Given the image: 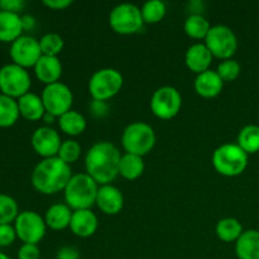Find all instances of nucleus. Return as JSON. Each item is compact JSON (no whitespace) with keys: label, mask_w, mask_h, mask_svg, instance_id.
<instances>
[{"label":"nucleus","mask_w":259,"mask_h":259,"mask_svg":"<svg viewBox=\"0 0 259 259\" xmlns=\"http://www.w3.org/2000/svg\"><path fill=\"white\" fill-rule=\"evenodd\" d=\"M121 154L115 144L101 141L93 144L85 156L86 174L99 185H110L119 176Z\"/></svg>","instance_id":"obj_1"},{"label":"nucleus","mask_w":259,"mask_h":259,"mask_svg":"<svg viewBox=\"0 0 259 259\" xmlns=\"http://www.w3.org/2000/svg\"><path fill=\"white\" fill-rule=\"evenodd\" d=\"M72 176L70 164L65 163L58 157H52L38 162L32 172L30 181L40 194L55 195L65 190Z\"/></svg>","instance_id":"obj_2"},{"label":"nucleus","mask_w":259,"mask_h":259,"mask_svg":"<svg viewBox=\"0 0 259 259\" xmlns=\"http://www.w3.org/2000/svg\"><path fill=\"white\" fill-rule=\"evenodd\" d=\"M99 185L88 174L73 175L63 190L65 204L72 211L89 210L96 204Z\"/></svg>","instance_id":"obj_3"},{"label":"nucleus","mask_w":259,"mask_h":259,"mask_svg":"<svg viewBox=\"0 0 259 259\" xmlns=\"http://www.w3.org/2000/svg\"><path fill=\"white\" fill-rule=\"evenodd\" d=\"M215 171L225 177H237L248 166V154L235 143H225L218 147L211 157Z\"/></svg>","instance_id":"obj_4"},{"label":"nucleus","mask_w":259,"mask_h":259,"mask_svg":"<svg viewBox=\"0 0 259 259\" xmlns=\"http://www.w3.org/2000/svg\"><path fill=\"white\" fill-rule=\"evenodd\" d=\"M157 137L154 129L144 121H133L121 134V146L126 153L144 157L154 148Z\"/></svg>","instance_id":"obj_5"},{"label":"nucleus","mask_w":259,"mask_h":259,"mask_svg":"<svg viewBox=\"0 0 259 259\" xmlns=\"http://www.w3.org/2000/svg\"><path fill=\"white\" fill-rule=\"evenodd\" d=\"M123 75L115 68H100L93 73L89 81V94L93 100L108 101L120 93L123 88Z\"/></svg>","instance_id":"obj_6"},{"label":"nucleus","mask_w":259,"mask_h":259,"mask_svg":"<svg viewBox=\"0 0 259 259\" xmlns=\"http://www.w3.org/2000/svg\"><path fill=\"white\" fill-rule=\"evenodd\" d=\"M109 25L114 32L121 35L138 33L144 25L141 8L129 3L116 5L109 14Z\"/></svg>","instance_id":"obj_7"},{"label":"nucleus","mask_w":259,"mask_h":259,"mask_svg":"<svg viewBox=\"0 0 259 259\" xmlns=\"http://www.w3.org/2000/svg\"><path fill=\"white\" fill-rule=\"evenodd\" d=\"M30 85V75L25 68L15 63H8L0 68V91L4 95L18 100L29 93Z\"/></svg>","instance_id":"obj_8"},{"label":"nucleus","mask_w":259,"mask_h":259,"mask_svg":"<svg viewBox=\"0 0 259 259\" xmlns=\"http://www.w3.org/2000/svg\"><path fill=\"white\" fill-rule=\"evenodd\" d=\"M205 46L209 48L212 57L225 61L230 60L238 50V38L232 28L227 25H214L210 28Z\"/></svg>","instance_id":"obj_9"},{"label":"nucleus","mask_w":259,"mask_h":259,"mask_svg":"<svg viewBox=\"0 0 259 259\" xmlns=\"http://www.w3.org/2000/svg\"><path fill=\"white\" fill-rule=\"evenodd\" d=\"M149 106L154 116L161 120H171L181 111L182 96L174 86H162L153 93Z\"/></svg>","instance_id":"obj_10"},{"label":"nucleus","mask_w":259,"mask_h":259,"mask_svg":"<svg viewBox=\"0 0 259 259\" xmlns=\"http://www.w3.org/2000/svg\"><path fill=\"white\" fill-rule=\"evenodd\" d=\"M17 237L23 244H38L45 238L47 225L45 218L32 210L19 212L14 222Z\"/></svg>","instance_id":"obj_11"},{"label":"nucleus","mask_w":259,"mask_h":259,"mask_svg":"<svg viewBox=\"0 0 259 259\" xmlns=\"http://www.w3.org/2000/svg\"><path fill=\"white\" fill-rule=\"evenodd\" d=\"M43 105L47 113L52 114L56 118H60L67 111L72 110L73 95L71 89L62 82H56L47 85L40 95Z\"/></svg>","instance_id":"obj_12"},{"label":"nucleus","mask_w":259,"mask_h":259,"mask_svg":"<svg viewBox=\"0 0 259 259\" xmlns=\"http://www.w3.org/2000/svg\"><path fill=\"white\" fill-rule=\"evenodd\" d=\"M10 58L13 63L23 68L34 67L35 63L42 57V51L39 47V40L30 35H20L18 39L10 45Z\"/></svg>","instance_id":"obj_13"},{"label":"nucleus","mask_w":259,"mask_h":259,"mask_svg":"<svg viewBox=\"0 0 259 259\" xmlns=\"http://www.w3.org/2000/svg\"><path fill=\"white\" fill-rule=\"evenodd\" d=\"M30 142H32V147L35 153L43 159L57 157L60 147L62 144L58 132L48 125L35 129L33 132Z\"/></svg>","instance_id":"obj_14"},{"label":"nucleus","mask_w":259,"mask_h":259,"mask_svg":"<svg viewBox=\"0 0 259 259\" xmlns=\"http://www.w3.org/2000/svg\"><path fill=\"white\" fill-rule=\"evenodd\" d=\"M95 205L105 215H118L123 210L124 196L118 187L103 185L99 187Z\"/></svg>","instance_id":"obj_15"},{"label":"nucleus","mask_w":259,"mask_h":259,"mask_svg":"<svg viewBox=\"0 0 259 259\" xmlns=\"http://www.w3.org/2000/svg\"><path fill=\"white\" fill-rule=\"evenodd\" d=\"M212 60L214 57L209 48L205 46V43H195V45L190 46L185 55V63H186L187 68L196 75L210 70Z\"/></svg>","instance_id":"obj_16"},{"label":"nucleus","mask_w":259,"mask_h":259,"mask_svg":"<svg viewBox=\"0 0 259 259\" xmlns=\"http://www.w3.org/2000/svg\"><path fill=\"white\" fill-rule=\"evenodd\" d=\"M195 91L204 99H214L222 94L224 88V81L222 80L217 71L207 70L196 76L194 82Z\"/></svg>","instance_id":"obj_17"},{"label":"nucleus","mask_w":259,"mask_h":259,"mask_svg":"<svg viewBox=\"0 0 259 259\" xmlns=\"http://www.w3.org/2000/svg\"><path fill=\"white\" fill-rule=\"evenodd\" d=\"M99 220L95 212L89 210H76L72 212L70 230L78 238H89L98 230Z\"/></svg>","instance_id":"obj_18"},{"label":"nucleus","mask_w":259,"mask_h":259,"mask_svg":"<svg viewBox=\"0 0 259 259\" xmlns=\"http://www.w3.org/2000/svg\"><path fill=\"white\" fill-rule=\"evenodd\" d=\"M33 68H34V73L38 80L46 86L60 82V78L62 76V63L58 57L42 56Z\"/></svg>","instance_id":"obj_19"},{"label":"nucleus","mask_w":259,"mask_h":259,"mask_svg":"<svg viewBox=\"0 0 259 259\" xmlns=\"http://www.w3.org/2000/svg\"><path fill=\"white\" fill-rule=\"evenodd\" d=\"M22 17L17 13L0 10V40L13 43L23 35Z\"/></svg>","instance_id":"obj_20"},{"label":"nucleus","mask_w":259,"mask_h":259,"mask_svg":"<svg viewBox=\"0 0 259 259\" xmlns=\"http://www.w3.org/2000/svg\"><path fill=\"white\" fill-rule=\"evenodd\" d=\"M235 254L239 259H259V230L243 232L235 242Z\"/></svg>","instance_id":"obj_21"},{"label":"nucleus","mask_w":259,"mask_h":259,"mask_svg":"<svg viewBox=\"0 0 259 259\" xmlns=\"http://www.w3.org/2000/svg\"><path fill=\"white\" fill-rule=\"evenodd\" d=\"M17 101L19 113L23 118L30 121L42 120L43 115L46 114V109L40 96L29 91L25 95H23L22 98L18 99Z\"/></svg>","instance_id":"obj_22"},{"label":"nucleus","mask_w":259,"mask_h":259,"mask_svg":"<svg viewBox=\"0 0 259 259\" xmlns=\"http://www.w3.org/2000/svg\"><path fill=\"white\" fill-rule=\"evenodd\" d=\"M72 212V210L66 204L52 205L46 211V225L52 230H65L66 228H70Z\"/></svg>","instance_id":"obj_23"},{"label":"nucleus","mask_w":259,"mask_h":259,"mask_svg":"<svg viewBox=\"0 0 259 259\" xmlns=\"http://www.w3.org/2000/svg\"><path fill=\"white\" fill-rule=\"evenodd\" d=\"M144 168L146 166H144L143 157L125 153L121 156L120 163H119V176L128 181H134L143 175Z\"/></svg>","instance_id":"obj_24"},{"label":"nucleus","mask_w":259,"mask_h":259,"mask_svg":"<svg viewBox=\"0 0 259 259\" xmlns=\"http://www.w3.org/2000/svg\"><path fill=\"white\" fill-rule=\"evenodd\" d=\"M58 126L66 136L77 137L86 131L88 121L82 114L70 110L58 118Z\"/></svg>","instance_id":"obj_25"},{"label":"nucleus","mask_w":259,"mask_h":259,"mask_svg":"<svg viewBox=\"0 0 259 259\" xmlns=\"http://www.w3.org/2000/svg\"><path fill=\"white\" fill-rule=\"evenodd\" d=\"M243 232L244 230H243L242 224L235 218H224L218 222L217 228H215L218 238L225 243L237 242Z\"/></svg>","instance_id":"obj_26"},{"label":"nucleus","mask_w":259,"mask_h":259,"mask_svg":"<svg viewBox=\"0 0 259 259\" xmlns=\"http://www.w3.org/2000/svg\"><path fill=\"white\" fill-rule=\"evenodd\" d=\"M20 113L17 99L0 93V128H9L19 119Z\"/></svg>","instance_id":"obj_27"},{"label":"nucleus","mask_w":259,"mask_h":259,"mask_svg":"<svg viewBox=\"0 0 259 259\" xmlns=\"http://www.w3.org/2000/svg\"><path fill=\"white\" fill-rule=\"evenodd\" d=\"M210 25L209 20L204 17L202 14H191L187 17L185 20L184 29L185 33L189 35L192 39H204L206 38L207 33H209Z\"/></svg>","instance_id":"obj_28"},{"label":"nucleus","mask_w":259,"mask_h":259,"mask_svg":"<svg viewBox=\"0 0 259 259\" xmlns=\"http://www.w3.org/2000/svg\"><path fill=\"white\" fill-rule=\"evenodd\" d=\"M238 146L249 156L259 152V126L250 124L240 129L238 134Z\"/></svg>","instance_id":"obj_29"},{"label":"nucleus","mask_w":259,"mask_h":259,"mask_svg":"<svg viewBox=\"0 0 259 259\" xmlns=\"http://www.w3.org/2000/svg\"><path fill=\"white\" fill-rule=\"evenodd\" d=\"M166 4L161 0H149L141 8L144 24H157L166 15Z\"/></svg>","instance_id":"obj_30"},{"label":"nucleus","mask_w":259,"mask_h":259,"mask_svg":"<svg viewBox=\"0 0 259 259\" xmlns=\"http://www.w3.org/2000/svg\"><path fill=\"white\" fill-rule=\"evenodd\" d=\"M39 47L43 56L58 57L65 47V40L57 33H47L39 39Z\"/></svg>","instance_id":"obj_31"},{"label":"nucleus","mask_w":259,"mask_h":259,"mask_svg":"<svg viewBox=\"0 0 259 259\" xmlns=\"http://www.w3.org/2000/svg\"><path fill=\"white\" fill-rule=\"evenodd\" d=\"M19 215V207L12 196L0 194V225L15 222Z\"/></svg>","instance_id":"obj_32"},{"label":"nucleus","mask_w":259,"mask_h":259,"mask_svg":"<svg viewBox=\"0 0 259 259\" xmlns=\"http://www.w3.org/2000/svg\"><path fill=\"white\" fill-rule=\"evenodd\" d=\"M81 156V146L77 141L75 139H67V141H63L62 144L60 147V151H58L57 157L60 159H62L65 163L72 164L80 158Z\"/></svg>","instance_id":"obj_33"},{"label":"nucleus","mask_w":259,"mask_h":259,"mask_svg":"<svg viewBox=\"0 0 259 259\" xmlns=\"http://www.w3.org/2000/svg\"><path fill=\"white\" fill-rule=\"evenodd\" d=\"M240 71H242V66L233 58L222 61L217 68L218 75L222 77L224 82H232V81L237 80L240 75Z\"/></svg>","instance_id":"obj_34"},{"label":"nucleus","mask_w":259,"mask_h":259,"mask_svg":"<svg viewBox=\"0 0 259 259\" xmlns=\"http://www.w3.org/2000/svg\"><path fill=\"white\" fill-rule=\"evenodd\" d=\"M17 238V232L12 224L0 225V247H9Z\"/></svg>","instance_id":"obj_35"},{"label":"nucleus","mask_w":259,"mask_h":259,"mask_svg":"<svg viewBox=\"0 0 259 259\" xmlns=\"http://www.w3.org/2000/svg\"><path fill=\"white\" fill-rule=\"evenodd\" d=\"M18 259H40V250L37 244H22L18 249Z\"/></svg>","instance_id":"obj_36"},{"label":"nucleus","mask_w":259,"mask_h":259,"mask_svg":"<svg viewBox=\"0 0 259 259\" xmlns=\"http://www.w3.org/2000/svg\"><path fill=\"white\" fill-rule=\"evenodd\" d=\"M24 7L25 3L23 0H0V10H5V12L19 14V12Z\"/></svg>","instance_id":"obj_37"},{"label":"nucleus","mask_w":259,"mask_h":259,"mask_svg":"<svg viewBox=\"0 0 259 259\" xmlns=\"http://www.w3.org/2000/svg\"><path fill=\"white\" fill-rule=\"evenodd\" d=\"M108 104L106 101H99V100H93V103L90 104V110L94 114V116L96 118H103L108 114Z\"/></svg>","instance_id":"obj_38"},{"label":"nucleus","mask_w":259,"mask_h":259,"mask_svg":"<svg viewBox=\"0 0 259 259\" xmlns=\"http://www.w3.org/2000/svg\"><path fill=\"white\" fill-rule=\"evenodd\" d=\"M56 259H80V252L75 247H62L56 254Z\"/></svg>","instance_id":"obj_39"},{"label":"nucleus","mask_w":259,"mask_h":259,"mask_svg":"<svg viewBox=\"0 0 259 259\" xmlns=\"http://www.w3.org/2000/svg\"><path fill=\"white\" fill-rule=\"evenodd\" d=\"M71 4H72L71 0H45L43 2V5L52 10H65Z\"/></svg>","instance_id":"obj_40"},{"label":"nucleus","mask_w":259,"mask_h":259,"mask_svg":"<svg viewBox=\"0 0 259 259\" xmlns=\"http://www.w3.org/2000/svg\"><path fill=\"white\" fill-rule=\"evenodd\" d=\"M22 24H23V29L24 30H30L34 28L35 25V19L34 17L29 14H25L22 17Z\"/></svg>","instance_id":"obj_41"},{"label":"nucleus","mask_w":259,"mask_h":259,"mask_svg":"<svg viewBox=\"0 0 259 259\" xmlns=\"http://www.w3.org/2000/svg\"><path fill=\"white\" fill-rule=\"evenodd\" d=\"M56 119H58V118H56L55 115H52V114H50V113H47V111H46V114H45V115H43L42 120L45 121L46 124H52L53 121L56 120Z\"/></svg>","instance_id":"obj_42"},{"label":"nucleus","mask_w":259,"mask_h":259,"mask_svg":"<svg viewBox=\"0 0 259 259\" xmlns=\"http://www.w3.org/2000/svg\"><path fill=\"white\" fill-rule=\"evenodd\" d=\"M0 259H10V257H8V255L5 254V253L0 252Z\"/></svg>","instance_id":"obj_43"}]
</instances>
